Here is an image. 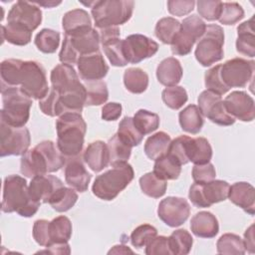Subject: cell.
Returning <instances> with one entry per match:
<instances>
[{
	"label": "cell",
	"mask_w": 255,
	"mask_h": 255,
	"mask_svg": "<svg viewBox=\"0 0 255 255\" xmlns=\"http://www.w3.org/2000/svg\"><path fill=\"white\" fill-rule=\"evenodd\" d=\"M42 22V11L34 2L17 1L8 12L7 24H11L30 32L36 30Z\"/></svg>",
	"instance_id": "cell-13"
},
{
	"label": "cell",
	"mask_w": 255,
	"mask_h": 255,
	"mask_svg": "<svg viewBox=\"0 0 255 255\" xmlns=\"http://www.w3.org/2000/svg\"><path fill=\"white\" fill-rule=\"evenodd\" d=\"M134 171L132 166L127 162H120L112 165V168L98 175L93 183L94 195L103 200L115 199L133 179Z\"/></svg>",
	"instance_id": "cell-4"
},
{
	"label": "cell",
	"mask_w": 255,
	"mask_h": 255,
	"mask_svg": "<svg viewBox=\"0 0 255 255\" xmlns=\"http://www.w3.org/2000/svg\"><path fill=\"white\" fill-rule=\"evenodd\" d=\"M197 102L202 115L212 123L224 127L231 126L235 123V119L226 111L221 96L205 90L199 95Z\"/></svg>",
	"instance_id": "cell-14"
},
{
	"label": "cell",
	"mask_w": 255,
	"mask_h": 255,
	"mask_svg": "<svg viewBox=\"0 0 255 255\" xmlns=\"http://www.w3.org/2000/svg\"><path fill=\"white\" fill-rule=\"evenodd\" d=\"M109 154H110V165H114L120 162H127L131 153V147L125 143L118 133L114 134L107 142Z\"/></svg>",
	"instance_id": "cell-42"
},
{
	"label": "cell",
	"mask_w": 255,
	"mask_h": 255,
	"mask_svg": "<svg viewBox=\"0 0 255 255\" xmlns=\"http://www.w3.org/2000/svg\"><path fill=\"white\" fill-rule=\"evenodd\" d=\"M59 93L54 89L50 88L48 94L39 101V108L43 114L49 117H58V107H59Z\"/></svg>",
	"instance_id": "cell-54"
},
{
	"label": "cell",
	"mask_w": 255,
	"mask_h": 255,
	"mask_svg": "<svg viewBox=\"0 0 255 255\" xmlns=\"http://www.w3.org/2000/svg\"><path fill=\"white\" fill-rule=\"evenodd\" d=\"M224 31L216 24L206 25L203 36L198 40L194 52L197 62L203 67H209L223 59Z\"/></svg>",
	"instance_id": "cell-7"
},
{
	"label": "cell",
	"mask_w": 255,
	"mask_h": 255,
	"mask_svg": "<svg viewBox=\"0 0 255 255\" xmlns=\"http://www.w3.org/2000/svg\"><path fill=\"white\" fill-rule=\"evenodd\" d=\"M254 70V61L233 58L220 65V77L229 90L231 88H243L253 80Z\"/></svg>",
	"instance_id": "cell-12"
},
{
	"label": "cell",
	"mask_w": 255,
	"mask_h": 255,
	"mask_svg": "<svg viewBox=\"0 0 255 255\" xmlns=\"http://www.w3.org/2000/svg\"><path fill=\"white\" fill-rule=\"evenodd\" d=\"M190 136L188 135H179L171 140L168 154L173 156L181 165L189 162L187 156V144Z\"/></svg>",
	"instance_id": "cell-52"
},
{
	"label": "cell",
	"mask_w": 255,
	"mask_h": 255,
	"mask_svg": "<svg viewBox=\"0 0 255 255\" xmlns=\"http://www.w3.org/2000/svg\"><path fill=\"white\" fill-rule=\"evenodd\" d=\"M100 36V42L101 44H104L107 41H110L112 39L120 38L121 32L119 27H106V28H101L97 30Z\"/></svg>",
	"instance_id": "cell-61"
},
{
	"label": "cell",
	"mask_w": 255,
	"mask_h": 255,
	"mask_svg": "<svg viewBox=\"0 0 255 255\" xmlns=\"http://www.w3.org/2000/svg\"><path fill=\"white\" fill-rule=\"evenodd\" d=\"M49 224H50V221L46 219H38L34 222L33 238L40 246L47 247L50 244Z\"/></svg>",
	"instance_id": "cell-56"
},
{
	"label": "cell",
	"mask_w": 255,
	"mask_h": 255,
	"mask_svg": "<svg viewBox=\"0 0 255 255\" xmlns=\"http://www.w3.org/2000/svg\"><path fill=\"white\" fill-rule=\"evenodd\" d=\"M50 80L52 88H54L59 94L72 92L83 86V83L80 81L74 67L69 64L57 65L51 71Z\"/></svg>",
	"instance_id": "cell-21"
},
{
	"label": "cell",
	"mask_w": 255,
	"mask_h": 255,
	"mask_svg": "<svg viewBox=\"0 0 255 255\" xmlns=\"http://www.w3.org/2000/svg\"><path fill=\"white\" fill-rule=\"evenodd\" d=\"M182 74L183 71L180 62L173 57L162 60L156 68L157 81L165 87L176 86L180 82Z\"/></svg>",
	"instance_id": "cell-27"
},
{
	"label": "cell",
	"mask_w": 255,
	"mask_h": 255,
	"mask_svg": "<svg viewBox=\"0 0 255 255\" xmlns=\"http://www.w3.org/2000/svg\"><path fill=\"white\" fill-rule=\"evenodd\" d=\"M46 250H42L39 253H50V254H70V245L67 243H56L46 247Z\"/></svg>",
	"instance_id": "cell-63"
},
{
	"label": "cell",
	"mask_w": 255,
	"mask_h": 255,
	"mask_svg": "<svg viewBox=\"0 0 255 255\" xmlns=\"http://www.w3.org/2000/svg\"><path fill=\"white\" fill-rule=\"evenodd\" d=\"M228 198L232 203L242 208L248 214H254L255 189L252 184L245 181L235 182L229 187Z\"/></svg>",
	"instance_id": "cell-22"
},
{
	"label": "cell",
	"mask_w": 255,
	"mask_h": 255,
	"mask_svg": "<svg viewBox=\"0 0 255 255\" xmlns=\"http://www.w3.org/2000/svg\"><path fill=\"white\" fill-rule=\"evenodd\" d=\"M253 17L237 27L236 50L241 55L253 58L255 56V35Z\"/></svg>",
	"instance_id": "cell-28"
},
{
	"label": "cell",
	"mask_w": 255,
	"mask_h": 255,
	"mask_svg": "<svg viewBox=\"0 0 255 255\" xmlns=\"http://www.w3.org/2000/svg\"><path fill=\"white\" fill-rule=\"evenodd\" d=\"M62 26L65 34L69 36L86 32L93 28L91 17L84 9L68 11L62 19Z\"/></svg>",
	"instance_id": "cell-26"
},
{
	"label": "cell",
	"mask_w": 255,
	"mask_h": 255,
	"mask_svg": "<svg viewBox=\"0 0 255 255\" xmlns=\"http://www.w3.org/2000/svg\"><path fill=\"white\" fill-rule=\"evenodd\" d=\"M171 138L168 133L164 131H157L154 134L147 137L144 143V153L152 160L168 153Z\"/></svg>",
	"instance_id": "cell-31"
},
{
	"label": "cell",
	"mask_w": 255,
	"mask_h": 255,
	"mask_svg": "<svg viewBox=\"0 0 255 255\" xmlns=\"http://www.w3.org/2000/svg\"><path fill=\"white\" fill-rule=\"evenodd\" d=\"M206 30V24L197 15H191L183 19L180 30L171 42V52L176 56H186L196 41H198Z\"/></svg>",
	"instance_id": "cell-9"
},
{
	"label": "cell",
	"mask_w": 255,
	"mask_h": 255,
	"mask_svg": "<svg viewBox=\"0 0 255 255\" xmlns=\"http://www.w3.org/2000/svg\"><path fill=\"white\" fill-rule=\"evenodd\" d=\"M1 122L15 128L25 127L30 118V109L33 104L32 99L25 95L19 87L1 89Z\"/></svg>",
	"instance_id": "cell-5"
},
{
	"label": "cell",
	"mask_w": 255,
	"mask_h": 255,
	"mask_svg": "<svg viewBox=\"0 0 255 255\" xmlns=\"http://www.w3.org/2000/svg\"><path fill=\"white\" fill-rule=\"evenodd\" d=\"M146 255H170L171 251L168 245V237L155 236L145 246Z\"/></svg>",
	"instance_id": "cell-57"
},
{
	"label": "cell",
	"mask_w": 255,
	"mask_h": 255,
	"mask_svg": "<svg viewBox=\"0 0 255 255\" xmlns=\"http://www.w3.org/2000/svg\"><path fill=\"white\" fill-rule=\"evenodd\" d=\"M117 133L120 136V138L130 147L138 145L144 136L135 128V126L133 125L132 118L130 117H125L120 122Z\"/></svg>",
	"instance_id": "cell-44"
},
{
	"label": "cell",
	"mask_w": 255,
	"mask_h": 255,
	"mask_svg": "<svg viewBox=\"0 0 255 255\" xmlns=\"http://www.w3.org/2000/svg\"><path fill=\"white\" fill-rule=\"evenodd\" d=\"M84 161L94 172H100L110 164L108 145L103 140L91 142L83 154Z\"/></svg>",
	"instance_id": "cell-24"
},
{
	"label": "cell",
	"mask_w": 255,
	"mask_h": 255,
	"mask_svg": "<svg viewBox=\"0 0 255 255\" xmlns=\"http://www.w3.org/2000/svg\"><path fill=\"white\" fill-rule=\"evenodd\" d=\"M188 160L194 164L208 163L212 157V147L205 137H189L187 144Z\"/></svg>",
	"instance_id": "cell-29"
},
{
	"label": "cell",
	"mask_w": 255,
	"mask_h": 255,
	"mask_svg": "<svg viewBox=\"0 0 255 255\" xmlns=\"http://www.w3.org/2000/svg\"><path fill=\"white\" fill-rule=\"evenodd\" d=\"M181 23L172 17H164L157 21L154 34L163 44H171L174 37L180 30Z\"/></svg>",
	"instance_id": "cell-40"
},
{
	"label": "cell",
	"mask_w": 255,
	"mask_h": 255,
	"mask_svg": "<svg viewBox=\"0 0 255 255\" xmlns=\"http://www.w3.org/2000/svg\"><path fill=\"white\" fill-rule=\"evenodd\" d=\"M122 105L119 103H108L102 108V119L107 122L118 120L122 115Z\"/></svg>",
	"instance_id": "cell-60"
},
{
	"label": "cell",
	"mask_w": 255,
	"mask_h": 255,
	"mask_svg": "<svg viewBox=\"0 0 255 255\" xmlns=\"http://www.w3.org/2000/svg\"><path fill=\"white\" fill-rule=\"evenodd\" d=\"M224 102L226 111L234 119L242 122H252L255 118V104L251 96L244 91H234Z\"/></svg>",
	"instance_id": "cell-17"
},
{
	"label": "cell",
	"mask_w": 255,
	"mask_h": 255,
	"mask_svg": "<svg viewBox=\"0 0 255 255\" xmlns=\"http://www.w3.org/2000/svg\"><path fill=\"white\" fill-rule=\"evenodd\" d=\"M103 50L110 63L115 67H124L128 64V61L124 54L123 40L120 38L112 39L102 44Z\"/></svg>",
	"instance_id": "cell-47"
},
{
	"label": "cell",
	"mask_w": 255,
	"mask_h": 255,
	"mask_svg": "<svg viewBox=\"0 0 255 255\" xmlns=\"http://www.w3.org/2000/svg\"><path fill=\"white\" fill-rule=\"evenodd\" d=\"M62 186H64L63 181L55 175H36L31 179L29 184V192L34 200L40 203H49L54 193Z\"/></svg>",
	"instance_id": "cell-19"
},
{
	"label": "cell",
	"mask_w": 255,
	"mask_h": 255,
	"mask_svg": "<svg viewBox=\"0 0 255 255\" xmlns=\"http://www.w3.org/2000/svg\"><path fill=\"white\" fill-rule=\"evenodd\" d=\"M190 214V205L186 199L176 196H168L162 199L157 208L160 220L169 227L182 225Z\"/></svg>",
	"instance_id": "cell-15"
},
{
	"label": "cell",
	"mask_w": 255,
	"mask_h": 255,
	"mask_svg": "<svg viewBox=\"0 0 255 255\" xmlns=\"http://www.w3.org/2000/svg\"><path fill=\"white\" fill-rule=\"evenodd\" d=\"M66 157L52 140H43L35 147L28 149L21 157L20 172L26 177L47 174L61 169Z\"/></svg>",
	"instance_id": "cell-1"
},
{
	"label": "cell",
	"mask_w": 255,
	"mask_h": 255,
	"mask_svg": "<svg viewBox=\"0 0 255 255\" xmlns=\"http://www.w3.org/2000/svg\"><path fill=\"white\" fill-rule=\"evenodd\" d=\"M204 84L208 91H211L219 96L224 95L229 91L221 80L220 65H216L205 72Z\"/></svg>",
	"instance_id": "cell-51"
},
{
	"label": "cell",
	"mask_w": 255,
	"mask_h": 255,
	"mask_svg": "<svg viewBox=\"0 0 255 255\" xmlns=\"http://www.w3.org/2000/svg\"><path fill=\"white\" fill-rule=\"evenodd\" d=\"M194 1H177L169 0L167 1V10L171 15L182 17L189 14L194 9Z\"/></svg>",
	"instance_id": "cell-58"
},
{
	"label": "cell",
	"mask_w": 255,
	"mask_h": 255,
	"mask_svg": "<svg viewBox=\"0 0 255 255\" xmlns=\"http://www.w3.org/2000/svg\"><path fill=\"white\" fill-rule=\"evenodd\" d=\"M34 3L38 6H44L46 8H52L54 6H57V5L61 4V1H58V2H55V1H48V2L47 1H40V2H38V1H36Z\"/></svg>",
	"instance_id": "cell-64"
},
{
	"label": "cell",
	"mask_w": 255,
	"mask_h": 255,
	"mask_svg": "<svg viewBox=\"0 0 255 255\" xmlns=\"http://www.w3.org/2000/svg\"><path fill=\"white\" fill-rule=\"evenodd\" d=\"M126 89L132 94L143 93L148 86V76L140 68H128L124 73Z\"/></svg>",
	"instance_id": "cell-35"
},
{
	"label": "cell",
	"mask_w": 255,
	"mask_h": 255,
	"mask_svg": "<svg viewBox=\"0 0 255 255\" xmlns=\"http://www.w3.org/2000/svg\"><path fill=\"white\" fill-rule=\"evenodd\" d=\"M41 203L34 200L24 177L11 174L4 178L1 210L5 213L16 212L23 217H32Z\"/></svg>",
	"instance_id": "cell-2"
},
{
	"label": "cell",
	"mask_w": 255,
	"mask_h": 255,
	"mask_svg": "<svg viewBox=\"0 0 255 255\" xmlns=\"http://www.w3.org/2000/svg\"><path fill=\"white\" fill-rule=\"evenodd\" d=\"M216 247L218 254L243 255L245 253L243 240L233 233H225L220 236L216 243Z\"/></svg>",
	"instance_id": "cell-45"
},
{
	"label": "cell",
	"mask_w": 255,
	"mask_h": 255,
	"mask_svg": "<svg viewBox=\"0 0 255 255\" xmlns=\"http://www.w3.org/2000/svg\"><path fill=\"white\" fill-rule=\"evenodd\" d=\"M84 86L87 91V99L85 106H101L108 101L109 91L106 82L84 81Z\"/></svg>",
	"instance_id": "cell-36"
},
{
	"label": "cell",
	"mask_w": 255,
	"mask_h": 255,
	"mask_svg": "<svg viewBox=\"0 0 255 255\" xmlns=\"http://www.w3.org/2000/svg\"><path fill=\"white\" fill-rule=\"evenodd\" d=\"M244 18V10L236 2H223L218 21L223 25H234Z\"/></svg>",
	"instance_id": "cell-49"
},
{
	"label": "cell",
	"mask_w": 255,
	"mask_h": 255,
	"mask_svg": "<svg viewBox=\"0 0 255 255\" xmlns=\"http://www.w3.org/2000/svg\"><path fill=\"white\" fill-rule=\"evenodd\" d=\"M49 245L56 243H67L72 236V223L70 219L64 215L54 218L49 224Z\"/></svg>",
	"instance_id": "cell-34"
},
{
	"label": "cell",
	"mask_w": 255,
	"mask_h": 255,
	"mask_svg": "<svg viewBox=\"0 0 255 255\" xmlns=\"http://www.w3.org/2000/svg\"><path fill=\"white\" fill-rule=\"evenodd\" d=\"M132 121L135 128L143 135L156 130L160 123V119L157 114L143 109L138 110L134 114Z\"/></svg>",
	"instance_id": "cell-41"
},
{
	"label": "cell",
	"mask_w": 255,
	"mask_h": 255,
	"mask_svg": "<svg viewBox=\"0 0 255 255\" xmlns=\"http://www.w3.org/2000/svg\"><path fill=\"white\" fill-rule=\"evenodd\" d=\"M0 155H23L31 142L30 131L27 128L11 127L0 121Z\"/></svg>",
	"instance_id": "cell-11"
},
{
	"label": "cell",
	"mask_w": 255,
	"mask_h": 255,
	"mask_svg": "<svg viewBox=\"0 0 255 255\" xmlns=\"http://www.w3.org/2000/svg\"><path fill=\"white\" fill-rule=\"evenodd\" d=\"M78 200V194L74 188L62 186L51 197L49 204L57 212L70 210Z\"/></svg>",
	"instance_id": "cell-37"
},
{
	"label": "cell",
	"mask_w": 255,
	"mask_h": 255,
	"mask_svg": "<svg viewBox=\"0 0 255 255\" xmlns=\"http://www.w3.org/2000/svg\"><path fill=\"white\" fill-rule=\"evenodd\" d=\"M192 178L196 183H205L211 181L216 176V171L212 163L194 164L192 167Z\"/></svg>",
	"instance_id": "cell-55"
},
{
	"label": "cell",
	"mask_w": 255,
	"mask_h": 255,
	"mask_svg": "<svg viewBox=\"0 0 255 255\" xmlns=\"http://www.w3.org/2000/svg\"><path fill=\"white\" fill-rule=\"evenodd\" d=\"M92 175L86 169L81 155L66 158L65 180L76 191L85 192L88 189Z\"/></svg>",
	"instance_id": "cell-20"
},
{
	"label": "cell",
	"mask_w": 255,
	"mask_h": 255,
	"mask_svg": "<svg viewBox=\"0 0 255 255\" xmlns=\"http://www.w3.org/2000/svg\"><path fill=\"white\" fill-rule=\"evenodd\" d=\"M66 36L68 37L72 48L74 49L75 53L78 55L79 58L81 56L93 54L100 51V36L98 31L94 28L76 35Z\"/></svg>",
	"instance_id": "cell-23"
},
{
	"label": "cell",
	"mask_w": 255,
	"mask_h": 255,
	"mask_svg": "<svg viewBox=\"0 0 255 255\" xmlns=\"http://www.w3.org/2000/svg\"><path fill=\"white\" fill-rule=\"evenodd\" d=\"M78 55L75 53L74 49L72 48L68 37L65 35L64 37V41L62 44V48L61 51L59 53V60L61 63L63 64H69V65H74L77 64L78 62Z\"/></svg>",
	"instance_id": "cell-59"
},
{
	"label": "cell",
	"mask_w": 255,
	"mask_h": 255,
	"mask_svg": "<svg viewBox=\"0 0 255 255\" xmlns=\"http://www.w3.org/2000/svg\"><path fill=\"white\" fill-rule=\"evenodd\" d=\"M91 13L98 29L118 27L128 22L133 12L131 0H104L92 2Z\"/></svg>",
	"instance_id": "cell-6"
},
{
	"label": "cell",
	"mask_w": 255,
	"mask_h": 255,
	"mask_svg": "<svg viewBox=\"0 0 255 255\" xmlns=\"http://www.w3.org/2000/svg\"><path fill=\"white\" fill-rule=\"evenodd\" d=\"M157 235V230L150 224H141L133 229L130 234L131 245L136 248H141L147 245L155 236Z\"/></svg>",
	"instance_id": "cell-50"
},
{
	"label": "cell",
	"mask_w": 255,
	"mask_h": 255,
	"mask_svg": "<svg viewBox=\"0 0 255 255\" xmlns=\"http://www.w3.org/2000/svg\"><path fill=\"white\" fill-rule=\"evenodd\" d=\"M152 172L160 179L174 180L180 175L181 164L167 153L155 160Z\"/></svg>",
	"instance_id": "cell-32"
},
{
	"label": "cell",
	"mask_w": 255,
	"mask_h": 255,
	"mask_svg": "<svg viewBox=\"0 0 255 255\" xmlns=\"http://www.w3.org/2000/svg\"><path fill=\"white\" fill-rule=\"evenodd\" d=\"M178 121L182 130L192 134L198 133L204 124L203 115L196 105H189L184 108L178 115Z\"/></svg>",
	"instance_id": "cell-30"
},
{
	"label": "cell",
	"mask_w": 255,
	"mask_h": 255,
	"mask_svg": "<svg viewBox=\"0 0 255 255\" xmlns=\"http://www.w3.org/2000/svg\"><path fill=\"white\" fill-rule=\"evenodd\" d=\"M20 90L33 100H42L49 92L46 71L37 61H23L20 74Z\"/></svg>",
	"instance_id": "cell-8"
},
{
	"label": "cell",
	"mask_w": 255,
	"mask_h": 255,
	"mask_svg": "<svg viewBox=\"0 0 255 255\" xmlns=\"http://www.w3.org/2000/svg\"><path fill=\"white\" fill-rule=\"evenodd\" d=\"M229 183L225 180L213 179L205 183L194 182L188 192L191 203L199 208L210 207L214 203L224 201L228 197Z\"/></svg>",
	"instance_id": "cell-10"
},
{
	"label": "cell",
	"mask_w": 255,
	"mask_h": 255,
	"mask_svg": "<svg viewBox=\"0 0 255 255\" xmlns=\"http://www.w3.org/2000/svg\"><path fill=\"white\" fill-rule=\"evenodd\" d=\"M139 186L145 195L152 198H159L164 195L167 182L158 178L153 172H147L139 178Z\"/></svg>",
	"instance_id": "cell-38"
},
{
	"label": "cell",
	"mask_w": 255,
	"mask_h": 255,
	"mask_svg": "<svg viewBox=\"0 0 255 255\" xmlns=\"http://www.w3.org/2000/svg\"><path fill=\"white\" fill-rule=\"evenodd\" d=\"M57 147L66 157L81 155L87 124L80 113H65L56 122Z\"/></svg>",
	"instance_id": "cell-3"
},
{
	"label": "cell",
	"mask_w": 255,
	"mask_h": 255,
	"mask_svg": "<svg viewBox=\"0 0 255 255\" xmlns=\"http://www.w3.org/2000/svg\"><path fill=\"white\" fill-rule=\"evenodd\" d=\"M1 37L3 42L7 41L16 46H25L31 42L32 32L11 24H6L1 27Z\"/></svg>",
	"instance_id": "cell-46"
},
{
	"label": "cell",
	"mask_w": 255,
	"mask_h": 255,
	"mask_svg": "<svg viewBox=\"0 0 255 255\" xmlns=\"http://www.w3.org/2000/svg\"><path fill=\"white\" fill-rule=\"evenodd\" d=\"M191 232L200 238H213L219 231L218 220L209 211L197 212L190 221Z\"/></svg>",
	"instance_id": "cell-25"
},
{
	"label": "cell",
	"mask_w": 255,
	"mask_h": 255,
	"mask_svg": "<svg viewBox=\"0 0 255 255\" xmlns=\"http://www.w3.org/2000/svg\"><path fill=\"white\" fill-rule=\"evenodd\" d=\"M123 49L128 63L137 64L152 57L158 50V44L144 35L131 34L123 40Z\"/></svg>",
	"instance_id": "cell-16"
},
{
	"label": "cell",
	"mask_w": 255,
	"mask_h": 255,
	"mask_svg": "<svg viewBox=\"0 0 255 255\" xmlns=\"http://www.w3.org/2000/svg\"><path fill=\"white\" fill-rule=\"evenodd\" d=\"M23 61L19 59H6L0 67L1 89L20 86V74Z\"/></svg>",
	"instance_id": "cell-33"
},
{
	"label": "cell",
	"mask_w": 255,
	"mask_h": 255,
	"mask_svg": "<svg viewBox=\"0 0 255 255\" xmlns=\"http://www.w3.org/2000/svg\"><path fill=\"white\" fill-rule=\"evenodd\" d=\"M243 244L245 251L247 250L249 253L255 252V242H254V224H251L249 228L246 229L244 233Z\"/></svg>",
	"instance_id": "cell-62"
},
{
	"label": "cell",
	"mask_w": 255,
	"mask_h": 255,
	"mask_svg": "<svg viewBox=\"0 0 255 255\" xmlns=\"http://www.w3.org/2000/svg\"><path fill=\"white\" fill-rule=\"evenodd\" d=\"M221 1L199 0L195 4L197 5V11L199 15L207 21L218 20L222 8Z\"/></svg>",
	"instance_id": "cell-53"
},
{
	"label": "cell",
	"mask_w": 255,
	"mask_h": 255,
	"mask_svg": "<svg viewBox=\"0 0 255 255\" xmlns=\"http://www.w3.org/2000/svg\"><path fill=\"white\" fill-rule=\"evenodd\" d=\"M77 67L80 77L84 81L102 80L109 72V66L100 51L81 56L78 59Z\"/></svg>",
	"instance_id": "cell-18"
},
{
	"label": "cell",
	"mask_w": 255,
	"mask_h": 255,
	"mask_svg": "<svg viewBox=\"0 0 255 255\" xmlns=\"http://www.w3.org/2000/svg\"><path fill=\"white\" fill-rule=\"evenodd\" d=\"M193 244L191 234L185 229L174 230L168 237V245L171 254L186 255L190 252Z\"/></svg>",
	"instance_id": "cell-39"
},
{
	"label": "cell",
	"mask_w": 255,
	"mask_h": 255,
	"mask_svg": "<svg viewBox=\"0 0 255 255\" xmlns=\"http://www.w3.org/2000/svg\"><path fill=\"white\" fill-rule=\"evenodd\" d=\"M163 103L172 110H179L188 100L187 93L183 87H166L161 93Z\"/></svg>",
	"instance_id": "cell-48"
},
{
	"label": "cell",
	"mask_w": 255,
	"mask_h": 255,
	"mask_svg": "<svg viewBox=\"0 0 255 255\" xmlns=\"http://www.w3.org/2000/svg\"><path fill=\"white\" fill-rule=\"evenodd\" d=\"M34 43L39 51L45 54H53L60 45V33L52 29H42L36 36Z\"/></svg>",
	"instance_id": "cell-43"
}]
</instances>
